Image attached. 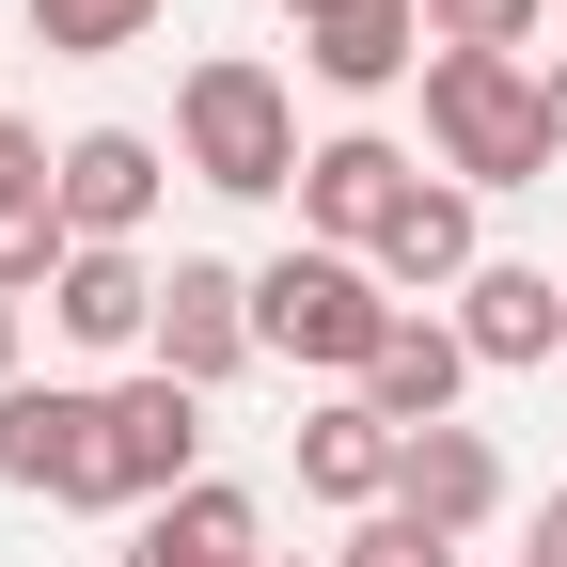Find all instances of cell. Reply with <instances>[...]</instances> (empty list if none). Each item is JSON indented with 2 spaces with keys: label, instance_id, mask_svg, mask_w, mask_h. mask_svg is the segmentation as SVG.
I'll return each mask as SVG.
<instances>
[{
  "label": "cell",
  "instance_id": "cell-1",
  "mask_svg": "<svg viewBox=\"0 0 567 567\" xmlns=\"http://www.w3.org/2000/svg\"><path fill=\"white\" fill-rule=\"evenodd\" d=\"M300 95H284V63H252V48H205L189 80H174V174L189 189H221V205H284L300 189Z\"/></svg>",
  "mask_w": 567,
  "mask_h": 567
},
{
  "label": "cell",
  "instance_id": "cell-2",
  "mask_svg": "<svg viewBox=\"0 0 567 567\" xmlns=\"http://www.w3.org/2000/svg\"><path fill=\"white\" fill-rule=\"evenodd\" d=\"M252 331H268V363H300V379H331V394H363L379 379V347L410 331V300L363 268V252H268L252 268Z\"/></svg>",
  "mask_w": 567,
  "mask_h": 567
},
{
  "label": "cell",
  "instance_id": "cell-3",
  "mask_svg": "<svg viewBox=\"0 0 567 567\" xmlns=\"http://www.w3.org/2000/svg\"><path fill=\"white\" fill-rule=\"evenodd\" d=\"M425 142L457 189H536L551 174V80L488 48H425Z\"/></svg>",
  "mask_w": 567,
  "mask_h": 567
},
{
  "label": "cell",
  "instance_id": "cell-4",
  "mask_svg": "<svg viewBox=\"0 0 567 567\" xmlns=\"http://www.w3.org/2000/svg\"><path fill=\"white\" fill-rule=\"evenodd\" d=\"M0 488L17 505H111V394L95 379H17L0 394Z\"/></svg>",
  "mask_w": 567,
  "mask_h": 567
},
{
  "label": "cell",
  "instance_id": "cell-5",
  "mask_svg": "<svg viewBox=\"0 0 567 567\" xmlns=\"http://www.w3.org/2000/svg\"><path fill=\"white\" fill-rule=\"evenodd\" d=\"M158 379H189V394H221L237 363H268V331H252V268H221V252H174L158 268V347H142Z\"/></svg>",
  "mask_w": 567,
  "mask_h": 567
},
{
  "label": "cell",
  "instance_id": "cell-6",
  "mask_svg": "<svg viewBox=\"0 0 567 567\" xmlns=\"http://www.w3.org/2000/svg\"><path fill=\"white\" fill-rule=\"evenodd\" d=\"M394 300L425 316V300H457V284L488 268V189H457V174H410L394 189V221H379V252H363Z\"/></svg>",
  "mask_w": 567,
  "mask_h": 567
},
{
  "label": "cell",
  "instance_id": "cell-7",
  "mask_svg": "<svg viewBox=\"0 0 567 567\" xmlns=\"http://www.w3.org/2000/svg\"><path fill=\"white\" fill-rule=\"evenodd\" d=\"M48 189H63V237H80V252H142V221H158V189H174V142H142V126H80Z\"/></svg>",
  "mask_w": 567,
  "mask_h": 567
},
{
  "label": "cell",
  "instance_id": "cell-8",
  "mask_svg": "<svg viewBox=\"0 0 567 567\" xmlns=\"http://www.w3.org/2000/svg\"><path fill=\"white\" fill-rule=\"evenodd\" d=\"M174 488H205V394L126 363L111 379V505H174Z\"/></svg>",
  "mask_w": 567,
  "mask_h": 567
},
{
  "label": "cell",
  "instance_id": "cell-9",
  "mask_svg": "<svg viewBox=\"0 0 567 567\" xmlns=\"http://www.w3.org/2000/svg\"><path fill=\"white\" fill-rule=\"evenodd\" d=\"M284 457H300V505L379 520V505H394V473H410V425H394V410H363V394H316Z\"/></svg>",
  "mask_w": 567,
  "mask_h": 567
},
{
  "label": "cell",
  "instance_id": "cell-10",
  "mask_svg": "<svg viewBox=\"0 0 567 567\" xmlns=\"http://www.w3.org/2000/svg\"><path fill=\"white\" fill-rule=\"evenodd\" d=\"M425 158L410 142H379V126H331L316 158H300V237L316 252H379V221H394V189H410Z\"/></svg>",
  "mask_w": 567,
  "mask_h": 567
},
{
  "label": "cell",
  "instance_id": "cell-11",
  "mask_svg": "<svg viewBox=\"0 0 567 567\" xmlns=\"http://www.w3.org/2000/svg\"><path fill=\"white\" fill-rule=\"evenodd\" d=\"M48 174H63V158H48V126H17V111H0V300H17V316L63 284V252H80Z\"/></svg>",
  "mask_w": 567,
  "mask_h": 567
},
{
  "label": "cell",
  "instance_id": "cell-12",
  "mask_svg": "<svg viewBox=\"0 0 567 567\" xmlns=\"http://www.w3.org/2000/svg\"><path fill=\"white\" fill-rule=\"evenodd\" d=\"M457 347H473L488 379H536L551 347H567V284H551V268H520V252H488V268L457 284Z\"/></svg>",
  "mask_w": 567,
  "mask_h": 567
},
{
  "label": "cell",
  "instance_id": "cell-13",
  "mask_svg": "<svg viewBox=\"0 0 567 567\" xmlns=\"http://www.w3.org/2000/svg\"><path fill=\"white\" fill-rule=\"evenodd\" d=\"M394 505L425 520V536H488L505 520V442H488V425H410V473H394Z\"/></svg>",
  "mask_w": 567,
  "mask_h": 567
},
{
  "label": "cell",
  "instance_id": "cell-14",
  "mask_svg": "<svg viewBox=\"0 0 567 567\" xmlns=\"http://www.w3.org/2000/svg\"><path fill=\"white\" fill-rule=\"evenodd\" d=\"M111 567H268V505L237 473H205V488H174V505H142V536Z\"/></svg>",
  "mask_w": 567,
  "mask_h": 567
},
{
  "label": "cell",
  "instance_id": "cell-15",
  "mask_svg": "<svg viewBox=\"0 0 567 567\" xmlns=\"http://www.w3.org/2000/svg\"><path fill=\"white\" fill-rule=\"evenodd\" d=\"M48 331H63V347H95V363L158 347V268H142V252H63V284H48Z\"/></svg>",
  "mask_w": 567,
  "mask_h": 567
},
{
  "label": "cell",
  "instance_id": "cell-16",
  "mask_svg": "<svg viewBox=\"0 0 567 567\" xmlns=\"http://www.w3.org/2000/svg\"><path fill=\"white\" fill-rule=\"evenodd\" d=\"M300 63L331 95H394V80H425V0H331V17L300 32Z\"/></svg>",
  "mask_w": 567,
  "mask_h": 567
},
{
  "label": "cell",
  "instance_id": "cell-17",
  "mask_svg": "<svg viewBox=\"0 0 567 567\" xmlns=\"http://www.w3.org/2000/svg\"><path fill=\"white\" fill-rule=\"evenodd\" d=\"M457 394H473L457 316H410V331L379 347V379H363V410H394V425H457Z\"/></svg>",
  "mask_w": 567,
  "mask_h": 567
},
{
  "label": "cell",
  "instance_id": "cell-18",
  "mask_svg": "<svg viewBox=\"0 0 567 567\" xmlns=\"http://www.w3.org/2000/svg\"><path fill=\"white\" fill-rule=\"evenodd\" d=\"M158 32V0H32V48L48 63H111V48H142Z\"/></svg>",
  "mask_w": 567,
  "mask_h": 567
},
{
  "label": "cell",
  "instance_id": "cell-19",
  "mask_svg": "<svg viewBox=\"0 0 567 567\" xmlns=\"http://www.w3.org/2000/svg\"><path fill=\"white\" fill-rule=\"evenodd\" d=\"M551 32V0H425V48H488V63H520Z\"/></svg>",
  "mask_w": 567,
  "mask_h": 567
},
{
  "label": "cell",
  "instance_id": "cell-20",
  "mask_svg": "<svg viewBox=\"0 0 567 567\" xmlns=\"http://www.w3.org/2000/svg\"><path fill=\"white\" fill-rule=\"evenodd\" d=\"M331 567H457V536H425L410 505H379V520H347V551Z\"/></svg>",
  "mask_w": 567,
  "mask_h": 567
},
{
  "label": "cell",
  "instance_id": "cell-21",
  "mask_svg": "<svg viewBox=\"0 0 567 567\" xmlns=\"http://www.w3.org/2000/svg\"><path fill=\"white\" fill-rule=\"evenodd\" d=\"M17 379H32V316L0 300V394H17Z\"/></svg>",
  "mask_w": 567,
  "mask_h": 567
},
{
  "label": "cell",
  "instance_id": "cell-22",
  "mask_svg": "<svg viewBox=\"0 0 567 567\" xmlns=\"http://www.w3.org/2000/svg\"><path fill=\"white\" fill-rule=\"evenodd\" d=\"M520 567H567V488H551V505H536V551Z\"/></svg>",
  "mask_w": 567,
  "mask_h": 567
},
{
  "label": "cell",
  "instance_id": "cell-23",
  "mask_svg": "<svg viewBox=\"0 0 567 567\" xmlns=\"http://www.w3.org/2000/svg\"><path fill=\"white\" fill-rule=\"evenodd\" d=\"M536 80H551V158H567V63H536Z\"/></svg>",
  "mask_w": 567,
  "mask_h": 567
},
{
  "label": "cell",
  "instance_id": "cell-24",
  "mask_svg": "<svg viewBox=\"0 0 567 567\" xmlns=\"http://www.w3.org/2000/svg\"><path fill=\"white\" fill-rule=\"evenodd\" d=\"M268 17H300V32H316V17H331V0H268Z\"/></svg>",
  "mask_w": 567,
  "mask_h": 567
},
{
  "label": "cell",
  "instance_id": "cell-25",
  "mask_svg": "<svg viewBox=\"0 0 567 567\" xmlns=\"http://www.w3.org/2000/svg\"><path fill=\"white\" fill-rule=\"evenodd\" d=\"M268 567H300V551H268Z\"/></svg>",
  "mask_w": 567,
  "mask_h": 567
},
{
  "label": "cell",
  "instance_id": "cell-26",
  "mask_svg": "<svg viewBox=\"0 0 567 567\" xmlns=\"http://www.w3.org/2000/svg\"><path fill=\"white\" fill-rule=\"evenodd\" d=\"M551 363H567V347H551Z\"/></svg>",
  "mask_w": 567,
  "mask_h": 567
},
{
  "label": "cell",
  "instance_id": "cell-27",
  "mask_svg": "<svg viewBox=\"0 0 567 567\" xmlns=\"http://www.w3.org/2000/svg\"><path fill=\"white\" fill-rule=\"evenodd\" d=\"M551 17H567V0H551Z\"/></svg>",
  "mask_w": 567,
  "mask_h": 567
}]
</instances>
